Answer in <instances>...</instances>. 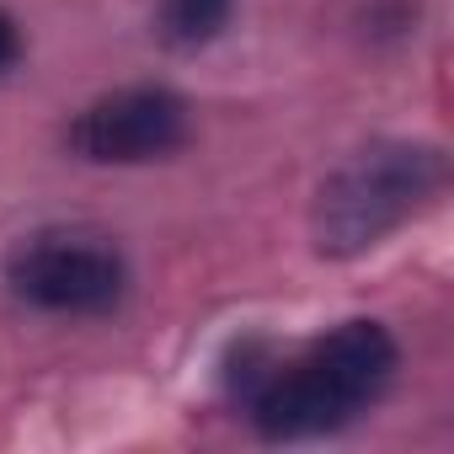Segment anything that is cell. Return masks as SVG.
Returning <instances> with one entry per match:
<instances>
[{"label":"cell","mask_w":454,"mask_h":454,"mask_svg":"<svg viewBox=\"0 0 454 454\" xmlns=\"http://www.w3.org/2000/svg\"><path fill=\"white\" fill-rule=\"evenodd\" d=\"M401 348L380 321H342L305 353L273 364L252 390V422L273 443H300L364 417L395 380Z\"/></svg>","instance_id":"1"},{"label":"cell","mask_w":454,"mask_h":454,"mask_svg":"<svg viewBox=\"0 0 454 454\" xmlns=\"http://www.w3.org/2000/svg\"><path fill=\"white\" fill-rule=\"evenodd\" d=\"M443 150L417 139H380L348 155L316 192L310 231L326 257H358L380 247L390 231L417 219L443 192Z\"/></svg>","instance_id":"2"},{"label":"cell","mask_w":454,"mask_h":454,"mask_svg":"<svg viewBox=\"0 0 454 454\" xmlns=\"http://www.w3.org/2000/svg\"><path fill=\"white\" fill-rule=\"evenodd\" d=\"M6 284L49 316H107L129 294V262L97 231H38L12 247Z\"/></svg>","instance_id":"3"},{"label":"cell","mask_w":454,"mask_h":454,"mask_svg":"<svg viewBox=\"0 0 454 454\" xmlns=\"http://www.w3.org/2000/svg\"><path fill=\"white\" fill-rule=\"evenodd\" d=\"M187 102L171 86H118L81 107L70 150L91 166H145L187 145Z\"/></svg>","instance_id":"4"},{"label":"cell","mask_w":454,"mask_h":454,"mask_svg":"<svg viewBox=\"0 0 454 454\" xmlns=\"http://www.w3.org/2000/svg\"><path fill=\"white\" fill-rule=\"evenodd\" d=\"M236 0H155V33L166 49H203L231 27Z\"/></svg>","instance_id":"5"},{"label":"cell","mask_w":454,"mask_h":454,"mask_svg":"<svg viewBox=\"0 0 454 454\" xmlns=\"http://www.w3.org/2000/svg\"><path fill=\"white\" fill-rule=\"evenodd\" d=\"M17 59H22V27H17L12 12H0V75H6Z\"/></svg>","instance_id":"6"}]
</instances>
